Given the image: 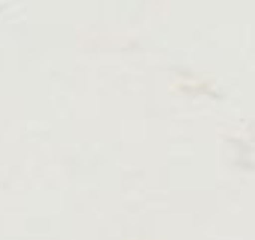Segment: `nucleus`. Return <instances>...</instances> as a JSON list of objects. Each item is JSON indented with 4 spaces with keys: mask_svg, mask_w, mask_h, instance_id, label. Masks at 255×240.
Segmentation results:
<instances>
[]
</instances>
